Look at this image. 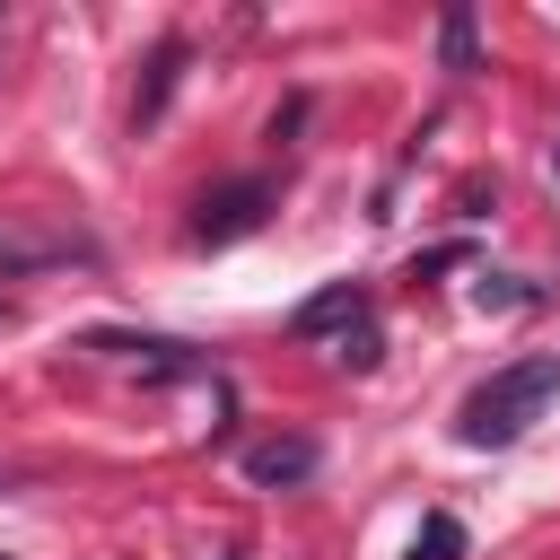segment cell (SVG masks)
I'll return each mask as SVG.
<instances>
[{
    "instance_id": "6",
    "label": "cell",
    "mask_w": 560,
    "mask_h": 560,
    "mask_svg": "<svg viewBox=\"0 0 560 560\" xmlns=\"http://www.w3.org/2000/svg\"><path fill=\"white\" fill-rule=\"evenodd\" d=\"M411 560H464V525H455V516H429V525L411 534Z\"/></svg>"
},
{
    "instance_id": "4",
    "label": "cell",
    "mask_w": 560,
    "mask_h": 560,
    "mask_svg": "<svg viewBox=\"0 0 560 560\" xmlns=\"http://www.w3.org/2000/svg\"><path fill=\"white\" fill-rule=\"evenodd\" d=\"M306 472H315V446H306V438H262V446H245V481H262V490L306 481Z\"/></svg>"
},
{
    "instance_id": "5",
    "label": "cell",
    "mask_w": 560,
    "mask_h": 560,
    "mask_svg": "<svg viewBox=\"0 0 560 560\" xmlns=\"http://www.w3.org/2000/svg\"><path fill=\"white\" fill-rule=\"evenodd\" d=\"M175 70H184V44H158V61H149V88H140V105H131V131H149V122L166 114V96H175Z\"/></svg>"
},
{
    "instance_id": "3",
    "label": "cell",
    "mask_w": 560,
    "mask_h": 560,
    "mask_svg": "<svg viewBox=\"0 0 560 560\" xmlns=\"http://www.w3.org/2000/svg\"><path fill=\"white\" fill-rule=\"evenodd\" d=\"M262 201H271L262 184H228V192H210V201H201L192 236H201V245H236V236H245V228L262 219Z\"/></svg>"
},
{
    "instance_id": "7",
    "label": "cell",
    "mask_w": 560,
    "mask_h": 560,
    "mask_svg": "<svg viewBox=\"0 0 560 560\" xmlns=\"http://www.w3.org/2000/svg\"><path fill=\"white\" fill-rule=\"evenodd\" d=\"M438 44H446V70H472V18L464 9H446V35Z\"/></svg>"
},
{
    "instance_id": "1",
    "label": "cell",
    "mask_w": 560,
    "mask_h": 560,
    "mask_svg": "<svg viewBox=\"0 0 560 560\" xmlns=\"http://www.w3.org/2000/svg\"><path fill=\"white\" fill-rule=\"evenodd\" d=\"M551 394H560V359H516V368H499L490 385L464 394L455 438H464V446H508V438H525V429L551 411Z\"/></svg>"
},
{
    "instance_id": "8",
    "label": "cell",
    "mask_w": 560,
    "mask_h": 560,
    "mask_svg": "<svg viewBox=\"0 0 560 560\" xmlns=\"http://www.w3.org/2000/svg\"><path fill=\"white\" fill-rule=\"evenodd\" d=\"M542 175H551V201H560V131H551V158H542Z\"/></svg>"
},
{
    "instance_id": "2",
    "label": "cell",
    "mask_w": 560,
    "mask_h": 560,
    "mask_svg": "<svg viewBox=\"0 0 560 560\" xmlns=\"http://www.w3.org/2000/svg\"><path fill=\"white\" fill-rule=\"evenodd\" d=\"M298 332H306V341L341 332V359H350V368H376V324H368V298H359L350 280L324 289V298H306V306H298Z\"/></svg>"
}]
</instances>
